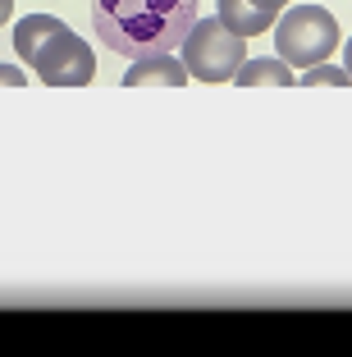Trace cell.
<instances>
[{
    "label": "cell",
    "mask_w": 352,
    "mask_h": 357,
    "mask_svg": "<svg viewBox=\"0 0 352 357\" xmlns=\"http://www.w3.org/2000/svg\"><path fill=\"white\" fill-rule=\"evenodd\" d=\"M261 5H266L270 14H280V10H289V0H261Z\"/></svg>",
    "instance_id": "cell-11"
},
{
    "label": "cell",
    "mask_w": 352,
    "mask_h": 357,
    "mask_svg": "<svg viewBox=\"0 0 352 357\" xmlns=\"http://www.w3.org/2000/svg\"><path fill=\"white\" fill-rule=\"evenodd\" d=\"M220 23H224L229 32H238V37H261L266 28H275V19L280 14H270L261 0H220Z\"/></svg>",
    "instance_id": "cell-6"
},
{
    "label": "cell",
    "mask_w": 352,
    "mask_h": 357,
    "mask_svg": "<svg viewBox=\"0 0 352 357\" xmlns=\"http://www.w3.org/2000/svg\"><path fill=\"white\" fill-rule=\"evenodd\" d=\"M64 28H69V23L55 19V14H28V19H19V23H14V51H19V60L32 64L37 51L51 42L55 32H64Z\"/></svg>",
    "instance_id": "cell-7"
},
{
    "label": "cell",
    "mask_w": 352,
    "mask_h": 357,
    "mask_svg": "<svg viewBox=\"0 0 352 357\" xmlns=\"http://www.w3.org/2000/svg\"><path fill=\"white\" fill-rule=\"evenodd\" d=\"M238 87H293V64H284L280 55L275 60H243V69L234 74Z\"/></svg>",
    "instance_id": "cell-8"
},
{
    "label": "cell",
    "mask_w": 352,
    "mask_h": 357,
    "mask_svg": "<svg viewBox=\"0 0 352 357\" xmlns=\"http://www.w3.org/2000/svg\"><path fill=\"white\" fill-rule=\"evenodd\" d=\"M343 69H348V78H352V37H348V46H343Z\"/></svg>",
    "instance_id": "cell-12"
},
{
    "label": "cell",
    "mask_w": 352,
    "mask_h": 357,
    "mask_svg": "<svg viewBox=\"0 0 352 357\" xmlns=\"http://www.w3.org/2000/svg\"><path fill=\"white\" fill-rule=\"evenodd\" d=\"M201 0H92V28L114 55L142 60L155 51H178L197 23Z\"/></svg>",
    "instance_id": "cell-1"
},
{
    "label": "cell",
    "mask_w": 352,
    "mask_h": 357,
    "mask_svg": "<svg viewBox=\"0 0 352 357\" xmlns=\"http://www.w3.org/2000/svg\"><path fill=\"white\" fill-rule=\"evenodd\" d=\"M348 69H339V64L321 60V64H311V69H302V87H348Z\"/></svg>",
    "instance_id": "cell-9"
},
{
    "label": "cell",
    "mask_w": 352,
    "mask_h": 357,
    "mask_svg": "<svg viewBox=\"0 0 352 357\" xmlns=\"http://www.w3.org/2000/svg\"><path fill=\"white\" fill-rule=\"evenodd\" d=\"M339 51V19L321 5H293L289 14L280 10L275 23V55L293 69H311V64L330 60Z\"/></svg>",
    "instance_id": "cell-2"
},
{
    "label": "cell",
    "mask_w": 352,
    "mask_h": 357,
    "mask_svg": "<svg viewBox=\"0 0 352 357\" xmlns=\"http://www.w3.org/2000/svg\"><path fill=\"white\" fill-rule=\"evenodd\" d=\"M0 83H5V87H28V74L14 69V64H0Z\"/></svg>",
    "instance_id": "cell-10"
},
{
    "label": "cell",
    "mask_w": 352,
    "mask_h": 357,
    "mask_svg": "<svg viewBox=\"0 0 352 357\" xmlns=\"http://www.w3.org/2000/svg\"><path fill=\"white\" fill-rule=\"evenodd\" d=\"M188 83V69L174 51H155L133 60V69L124 74V87H183Z\"/></svg>",
    "instance_id": "cell-5"
},
{
    "label": "cell",
    "mask_w": 352,
    "mask_h": 357,
    "mask_svg": "<svg viewBox=\"0 0 352 357\" xmlns=\"http://www.w3.org/2000/svg\"><path fill=\"white\" fill-rule=\"evenodd\" d=\"M10 14H14V0H0V23H10Z\"/></svg>",
    "instance_id": "cell-13"
},
{
    "label": "cell",
    "mask_w": 352,
    "mask_h": 357,
    "mask_svg": "<svg viewBox=\"0 0 352 357\" xmlns=\"http://www.w3.org/2000/svg\"><path fill=\"white\" fill-rule=\"evenodd\" d=\"M178 46H183L178 60H183L188 78H201V83H229L247 60V37L229 32L220 23V14L215 19H197Z\"/></svg>",
    "instance_id": "cell-3"
},
{
    "label": "cell",
    "mask_w": 352,
    "mask_h": 357,
    "mask_svg": "<svg viewBox=\"0 0 352 357\" xmlns=\"http://www.w3.org/2000/svg\"><path fill=\"white\" fill-rule=\"evenodd\" d=\"M28 69L42 78L46 87H87L96 78V55L87 51L83 37H73V28H64L37 51V60H32Z\"/></svg>",
    "instance_id": "cell-4"
}]
</instances>
